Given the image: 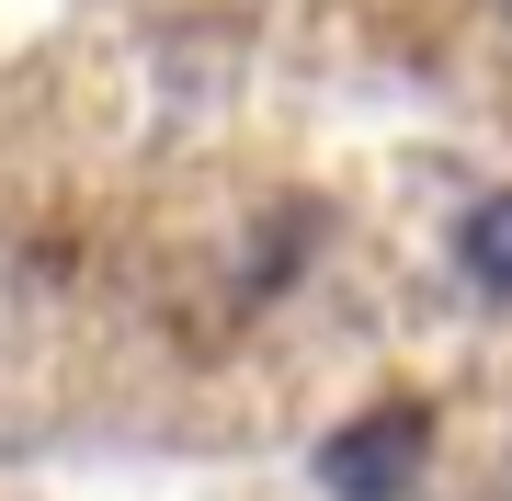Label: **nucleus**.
I'll use <instances>...</instances> for the list:
<instances>
[{
	"instance_id": "obj_2",
	"label": "nucleus",
	"mask_w": 512,
	"mask_h": 501,
	"mask_svg": "<svg viewBox=\"0 0 512 501\" xmlns=\"http://www.w3.org/2000/svg\"><path fill=\"white\" fill-rule=\"evenodd\" d=\"M456 262H467V285L512 297V194H490V205H478V217L456 228Z\"/></svg>"
},
{
	"instance_id": "obj_1",
	"label": "nucleus",
	"mask_w": 512,
	"mask_h": 501,
	"mask_svg": "<svg viewBox=\"0 0 512 501\" xmlns=\"http://www.w3.org/2000/svg\"><path fill=\"white\" fill-rule=\"evenodd\" d=\"M433 467V410L421 399H376L342 433H319V490L330 501H410Z\"/></svg>"
}]
</instances>
